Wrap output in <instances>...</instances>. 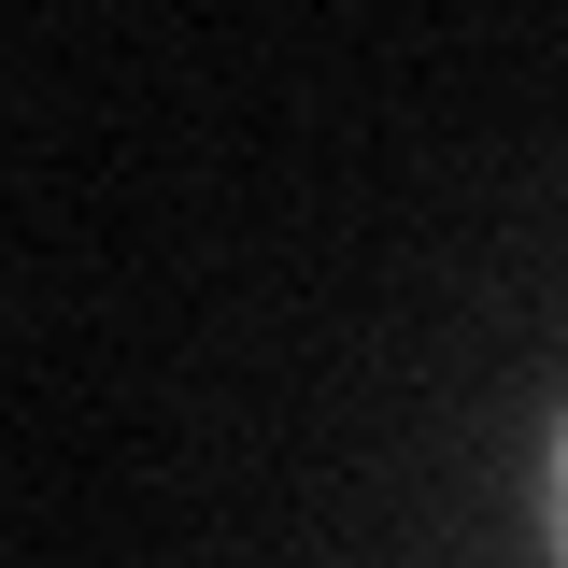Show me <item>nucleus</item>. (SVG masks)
Wrapping results in <instances>:
<instances>
[{
  "label": "nucleus",
  "instance_id": "f257e3e1",
  "mask_svg": "<svg viewBox=\"0 0 568 568\" xmlns=\"http://www.w3.org/2000/svg\"><path fill=\"white\" fill-rule=\"evenodd\" d=\"M540 568H568V398L540 426Z\"/></svg>",
  "mask_w": 568,
  "mask_h": 568
}]
</instances>
